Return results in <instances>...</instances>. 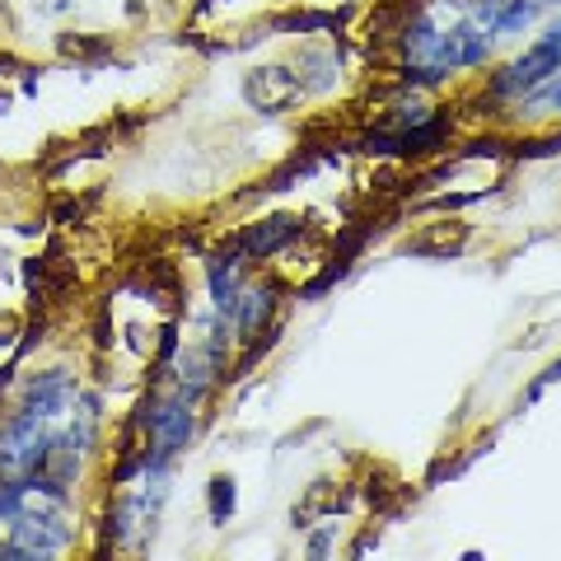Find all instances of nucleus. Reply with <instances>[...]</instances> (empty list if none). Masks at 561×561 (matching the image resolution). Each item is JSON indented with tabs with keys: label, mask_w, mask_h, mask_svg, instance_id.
I'll return each mask as SVG.
<instances>
[{
	"label": "nucleus",
	"mask_w": 561,
	"mask_h": 561,
	"mask_svg": "<svg viewBox=\"0 0 561 561\" xmlns=\"http://www.w3.org/2000/svg\"><path fill=\"white\" fill-rule=\"evenodd\" d=\"M243 99H249L257 113H286L305 99V84L290 66H257V70H249V80H243Z\"/></svg>",
	"instance_id": "f257e3e1"
},
{
	"label": "nucleus",
	"mask_w": 561,
	"mask_h": 561,
	"mask_svg": "<svg viewBox=\"0 0 561 561\" xmlns=\"http://www.w3.org/2000/svg\"><path fill=\"white\" fill-rule=\"evenodd\" d=\"M305 234V220L300 216H267V220H257V225H243L239 230V249L249 262L257 257H276L286 243H295Z\"/></svg>",
	"instance_id": "f03ea898"
},
{
	"label": "nucleus",
	"mask_w": 561,
	"mask_h": 561,
	"mask_svg": "<svg viewBox=\"0 0 561 561\" xmlns=\"http://www.w3.org/2000/svg\"><path fill=\"white\" fill-rule=\"evenodd\" d=\"M468 234L472 230L463 220H435L421 234L402 239V253H412V257H459L468 249Z\"/></svg>",
	"instance_id": "7ed1b4c3"
},
{
	"label": "nucleus",
	"mask_w": 561,
	"mask_h": 561,
	"mask_svg": "<svg viewBox=\"0 0 561 561\" xmlns=\"http://www.w3.org/2000/svg\"><path fill=\"white\" fill-rule=\"evenodd\" d=\"M346 505H351V491H346L342 482L323 478V482H313V486L305 491V501H300V505H295V524H300V529H309L313 519H328V515L346 511Z\"/></svg>",
	"instance_id": "20e7f679"
},
{
	"label": "nucleus",
	"mask_w": 561,
	"mask_h": 561,
	"mask_svg": "<svg viewBox=\"0 0 561 561\" xmlns=\"http://www.w3.org/2000/svg\"><path fill=\"white\" fill-rule=\"evenodd\" d=\"M295 76H300L305 94H319V90H328L332 76H337V47H332V51L305 47L300 57H295Z\"/></svg>",
	"instance_id": "39448f33"
},
{
	"label": "nucleus",
	"mask_w": 561,
	"mask_h": 561,
	"mask_svg": "<svg viewBox=\"0 0 561 561\" xmlns=\"http://www.w3.org/2000/svg\"><path fill=\"white\" fill-rule=\"evenodd\" d=\"M57 51H61V57H70V61H108L113 43L94 38V33H66V38H57Z\"/></svg>",
	"instance_id": "423d86ee"
},
{
	"label": "nucleus",
	"mask_w": 561,
	"mask_h": 561,
	"mask_svg": "<svg viewBox=\"0 0 561 561\" xmlns=\"http://www.w3.org/2000/svg\"><path fill=\"white\" fill-rule=\"evenodd\" d=\"M538 10H542L538 0H501L496 20H491V33H519V28H529Z\"/></svg>",
	"instance_id": "0eeeda50"
},
{
	"label": "nucleus",
	"mask_w": 561,
	"mask_h": 561,
	"mask_svg": "<svg viewBox=\"0 0 561 561\" xmlns=\"http://www.w3.org/2000/svg\"><path fill=\"white\" fill-rule=\"evenodd\" d=\"M234 515V478H210V519L225 524Z\"/></svg>",
	"instance_id": "6e6552de"
},
{
	"label": "nucleus",
	"mask_w": 561,
	"mask_h": 561,
	"mask_svg": "<svg viewBox=\"0 0 561 561\" xmlns=\"http://www.w3.org/2000/svg\"><path fill=\"white\" fill-rule=\"evenodd\" d=\"M505 150H511V146H505L501 136H472L468 146H463V154H459V160H501Z\"/></svg>",
	"instance_id": "1a4fd4ad"
},
{
	"label": "nucleus",
	"mask_w": 561,
	"mask_h": 561,
	"mask_svg": "<svg viewBox=\"0 0 561 561\" xmlns=\"http://www.w3.org/2000/svg\"><path fill=\"white\" fill-rule=\"evenodd\" d=\"M538 5H561V0H538Z\"/></svg>",
	"instance_id": "9d476101"
}]
</instances>
